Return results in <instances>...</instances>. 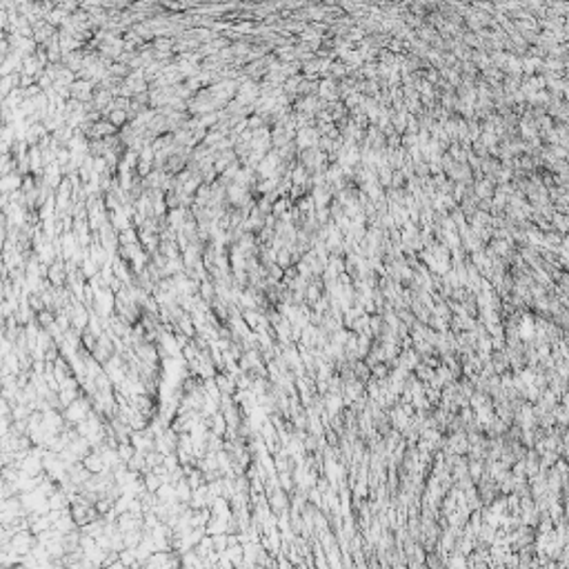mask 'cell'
<instances>
[{"label": "cell", "instance_id": "obj_1", "mask_svg": "<svg viewBox=\"0 0 569 569\" xmlns=\"http://www.w3.org/2000/svg\"><path fill=\"white\" fill-rule=\"evenodd\" d=\"M67 418L69 420H83L87 418V403L85 400H76L67 407Z\"/></svg>", "mask_w": 569, "mask_h": 569}, {"label": "cell", "instance_id": "obj_2", "mask_svg": "<svg viewBox=\"0 0 569 569\" xmlns=\"http://www.w3.org/2000/svg\"><path fill=\"white\" fill-rule=\"evenodd\" d=\"M71 96L78 100H85L92 96V83L89 80H76L74 85H71Z\"/></svg>", "mask_w": 569, "mask_h": 569}, {"label": "cell", "instance_id": "obj_3", "mask_svg": "<svg viewBox=\"0 0 569 569\" xmlns=\"http://www.w3.org/2000/svg\"><path fill=\"white\" fill-rule=\"evenodd\" d=\"M85 469H87V471H94V474H100V471L105 469V460L98 456V454H94V456H87V458H85Z\"/></svg>", "mask_w": 569, "mask_h": 569}, {"label": "cell", "instance_id": "obj_4", "mask_svg": "<svg viewBox=\"0 0 569 569\" xmlns=\"http://www.w3.org/2000/svg\"><path fill=\"white\" fill-rule=\"evenodd\" d=\"M118 456H120V460H125V465L129 460H131L136 454H133V447L129 443H122V445H118Z\"/></svg>", "mask_w": 569, "mask_h": 569}, {"label": "cell", "instance_id": "obj_5", "mask_svg": "<svg viewBox=\"0 0 569 569\" xmlns=\"http://www.w3.org/2000/svg\"><path fill=\"white\" fill-rule=\"evenodd\" d=\"M216 385L221 391H225V394H231V389H233V382H231V378H227V376H216Z\"/></svg>", "mask_w": 569, "mask_h": 569}, {"label": "cell", "instance_id": "obj_6", "mask_svg": "<svg viewBox=\"0 0 569 569\" xmlns=\"http://www.w3.org/2000/svg\"><path fill=\"white\" fill-rule=\"evenodd\" d=\"M114 267H116V278H118V280H127V278H129L127 265H125L122 260H116V262H114Z\"/></svg>", "mask_w": 569, "mask_h": 569}, {"label": "cell", "instance_id": "obj_7", "mask_svg": "<svg viewBox=\"0 0 569 569\" xmlns=\"http://www.w3.org/2000/svg\"><path fill=\"white\" fill-rule=\"evenodd\" d=\"M83 271H85V276H94V278H96V271H98V269H96V260H94V258H87V260H85Z\"/></svg>", "mask_w": 569, "mask_h": 569}, {"label": "cell", "instance_id": "obj_8", "mask_svg": "<svg viewBox=\"0 0 569 569\" xmlns=\"http://www.w3.org/2000/svg\"><path fill=\"white\" fill-rule=\"evenodd\" d=\"M127 120V112H122V109H118V112H114L112 116H109V122L112 125H118V122H125Z\"/></svg>", "mask_w": 569, "mask_h": 569}, {"label": "cell", "instance_id": "obj_9", "mask_svg": "<svg viewBox=\"0 0 569 569\" xmlns=\"http://www.w3.org/2000/svg\"><path fill=\"white\" fill-rule=\"evenodd\" d=\"M13 185H20V178H16V176H7V180L2 183V187L9 189V187H13Z\"/></svg>", "mask_w": 569, "mask_h": 569}, {"label": "cell", "instance_id": "obj_10", "mask_svg": "<svg viewBox=\"0 0 569 569\" xmlns=\"http://www.w3.org/2000/svg\"><path fill=\"white\" fill-rule=\"evenodd\" d=\"M112 71H114L116 76H127V67H122V65H114Z\"/></svg>", "mask_w": 569, "mask_h": 569}, {"label": "cell", "instance_id": "obj_11", "mask_svg": "<svg viewBox=\"0 0 569 569\" xmlns=\"http://www.w3.org/2000/svg\"><path fill=\"white\" fill-rule=\"evenodd\" d=\"M203 494H205V489H203V487H200V489H198V494H194V496H203ZM200 505H203V500H200V498L196 500V498H194V507H200Z\"/></svg>", "mask_w": 569, "mask_h": 569}]
</instances>
